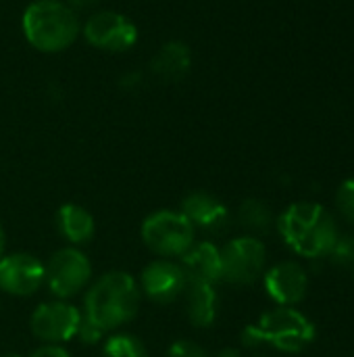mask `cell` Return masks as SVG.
I'll list each match as a JSON object with an SVG mask.
<instances>
[{
    "instance_id": "cell-12",
    "label": "cell",
    "mask_w": 354,
    "mask_h": 357,
    "mask_svg": "<svg viewBox=\"0 0 354 357\" xmlns=\"http://www.w3.org/2000/svg\"><path fill=\"white\" fill-rule=\"evenodd\" d=\"M179 211L192 222L196 230H202L213 236L223 234L232 224L230 209L215 195L204 190H194L186 195Z\"/></svg>"
},
{
    "instance_id": "cell-21",
    "label": "cell",
    "mask_w": 354,
    "mask_h": 357,
    "mask_svg": "<svg viewBox=\"0 0 354 357\" xmlns=\"http://www.w3.org/2000/svg\"><path fill=\"white\" fill-rule=\"evenodd\" d=\"M336 207L340 211V215L348 222L354 224V178L346 180L336 195Z\"/></svg>"
},
{
    "instance_id": "cell-15",
    "label": "cell",
    "mask_w": 354,
    "mask_h": 357,
    "mask_svg": "<svg viewBox=\"0 0 354 357\" xmlns=\"http://www.w3.org/2000/svg\"><path fill=\"white\" fill-rule=\"evenodd\" d=\"M150 69L152 73L167 82V84H177L182 82L190 69H192V52H190V46L179 42V40H171V42H165L159 52L152 56L150 61Z\"/></svg>"
},
{
    "instance_id": "cell-30",
    "label": "cell",
    "mask_w": 354,
    "mask_h": 357,
    "mask_svg": "<svg viewBox=\"0 0 354 357\" xmlns=\"http://www.w3.org/2000/svg\"><path fill=\"white\" fill-rule=\"evenodd\" d=\"M257 357H261V356H257Z\"/></svg>"
},
{
    "instance_id": "cell-29",
    "label": "cell",
    "mask_w": 354,
    "mask_h": 357,
    "mask_svg": "<svg viewBox=\"0 0 354 357\" xmlns=\"http://www.w3.org/2000/svg\"><path fill=\"white\" fill-rule=\"evenodd\" d=\"M0 357H21V356H17V354H4V356H0Z\"/></svg>"
},
{
    "instance_id": "cell-7",
    "label": "cell",
    "mask_w": 354,
    "mask_h": 357,
    "mask_svg": "<svg viewBox=\"0 0 354 357\" xmlns=\"http://www.w3.org/2000/svg\"><path fill=\"white\" fill-rule=\"evenodd\" d=\"M221 251V280L238 287H248L259 280L265 270L267 251L257 236H238Z\"/></svg>"
},
{
    "instance_id": "cell-8",
    "label": "cell",
    "mask_w": 354,
    "mask_h": 357,
    "mask_svg": "<svg viewBox=\"0 0 354 357\" xmlns=\"http://www.w3.org/2000/svg\"><path fill=\"white\" fill-rule=\"evenodd\" d=\"M81 33L90 46L106 52H125L138 42L136 23L115 10H98L90 15Z\"/></svg>"
},
{
    "instance_id": "cell-13",
    "label": "cell",
    "mask_w": 354,
    "mask_h": 357,
    "mask_svg": "<svg viewBox=\"0 0 354 357\" xmlns=\"http://www.w3.org/2000/svg\"><path fill=\"white\" fill-rule=\"evenodd\" d=\"M267 295L282 307L300 303L309 289V276L296 261H282L265 274Z\"/></svg>"
},
{
    "instance_id": "cell-10",
    "label": "cell",
    "mask_w": 354,
    "mask_h": 357,
    "mask_svg": "<svg viewBox=\"0 0 354 357\" xmlns=\"http://www.w3.org/2000/svg\"><path fill=\"white\" fill-rule=\"evenodd\" d=\"M138 287H140V293L148 297L150 301L159 305H167V303L182 299L188 287V280L179 261L161 257V259H152L142 270Z\"/></svg>"
},
{
    "instance_id": "cell-9",
    "label": "cell",
    "mask_w": 354,
    "mask_h": 357,
    "mask_svg": "<svg viewBox=\"0 0 354 357\" xmlns=\"http://www.w3.org/2000/svg\"><path fill=\"white\" fill-rule=\"evenodd\" d=\"M79 324L81 312L65 299L38 305L29 318L31 335L42 341V345H61L69 339H75Z\"/></svg>"
},
{
    "instance_id": "cell-5",
    "label": "cell",
    "mask_w": 354,
    "mask_h": 357,
    "mask_svg": "<svg viewBox=\"0 0 354 357\" xmlns=\"http://www.w3.org/2000/svg\"><path fill=\"white\" fill-rule=\"evenodd\" d=\"M261 343L271 345L280 351L296 354L303 351L307 345L313 343L315 328L313 324L294 307H275L261 316V320L255 324Z\"/></svg>"
},
{
    "instance_id": "cell-2",
    "label": "cell",
    "mask_w": 354,
    "mask_h": 357,
    "mask_svg": "<svg viewBox=\"0 0 354 357\" xmlns=\"http://www.w3.org/2000/svg\"><path fill=\"white\" fill-rule=\"evenodd\" d=\"M277 230L286 245L309 259L325 257L340 236L338 224L317 203H294L277 220Z\"/></svg>"
},
{
    "instance_id": "cell-6",
    "label": "cell",
    "mask_w": 354,
    "mask_h": 357,
    "mask_svg": "<svg viewBox=\"0 0 354 357\" xmlns=\"http://www.w3.org/2000/svg\"><path fill=\"white\" fill-rule=\"evenodd\" d=\"M44 284L56 299H69L90 287L92 264L77 247H63L44 264Z\"/></svg>"
},
{
    "instance_id": "cell-17",
    "label": "cell",
    "mask_w": 354,
    "mask_h": 357,
    "mask_svg": "<svg viewBox=\"0 0 354 357\" xmlns=\"http://www.w3.org/2000/svg\"><path fill=\"white\" fill-rule=\"evenodd\" d=\"M56 228L58 234L69 243V247H79L94 238L96 222L86 207L67 203L56 211Z\"/></svg>"
},
{
    "instance_id": "cell-19",
    "label": "cell",
    "mask_w": 354,
    "mask_h": 357,
    "mask_svg": "<svg viewBox=\"0 0 354 357\" xmlns=\"http://www.w3.org/2000/svg\"><path fill=\"white\" fill-rule=\"evenodd\" d=\"M102 357H148V351L138 337L127 333H117L104 341Z\"/></svg>"
},
{
    "instance_id": "cell-1",
    "label": "cell",
    "mask_w": 354,
    "mask_h": 357,
    "mask_svg": "<svg viewBox=\"0 0 354 357\" xmlns=\"http://www.w3.org/2000/svg\"><path fill=\"white\" fill-rule=\"evenodd\" d=\"M140 297L138 280L131 274L106 272L88 287L81 314L100 331L111 333L136 318Z\"/></svg>"
},
{
    "instance_id": "cell-11",
    "label": "cell",
    "mask_w": 354,
    "mask_h": 357,
    "mask_svg": "<svg viewBox=\"0 0 354 357\" xmlns=\"http://www.w3.org/2000/svg\"><path fill=\"white\" fill-rule=\"evenodd\" d=\"M44 264L29 253L0 257V291L13 297H31L44 287Z\"/></svg>"
},
{
    "instance_id": "cell-14",
    "label": "cell",
    "mask_w": 354,
    "mask_h": 357,
    "mask_svg": "<svg viewBox=\"0 0 354 357\" xmlns=\"http://www.w3.org/2000/svg\"><path fill=\"white\" fill-rule=\"evenodd\" d=\"M179 266L188 282H204V284L221 282V251L211 241L194 243L179 257Z\"/></svg>"
},
{
    "instance_id": "cell-23",
    "label": "cell",
    "mask_w": 354,
    "mask_h": 357,
    "mask_svg": "<svg viewBox=\"0 0 354 357\" xmlns=\"http://www.w3.org/2000/svg\"><path fill=\"white\" fill-rule=\"evenodd\" d=\"M167 357H213L209 356L207 349H202L200 345H196L194 341H175L169 351Z\"/></svg>"
},
{
    "instance_id": "cell-22",
    "label": "cell",
    "mask_w": 354,
    "mask_h": 357,
    "mask_svg": "<svg viewBox=\"0 0 354 357\" xmlns=\"http://www.w3.org/2000/svg\"><path fill=\"white\" fill-rule=\"evenodd\" d=\"M104 331H100L96 324H92L88 318H83V314H81V324H79V328H77V335H75V339H79L83 345H96V343H100L102 339H104Z\"/></svg>"
},
{
    "instance_id": "cell-27",
    "label": "cell",
    "mask_w": 354,
    "mask_h": 357,
    "mask_svg": "<svg viewBox=\"0 0 354 357\" xmlns=\"http://www.w3.org/2000/svg\"><path fill=\"white\" fill-rule=\"evenodd\" d=\"M215 357H242V354L236 347H223Z\"/></svg>"
},
{
    "instance_id": "cell-3",
    "label": "cell",
    "mask_w": 354,
    "mask_h": 357,
    "mask_svg": "<svg viewBox=\"0 0 354 357\" xmlns=\"http://www.w3.org/2000/svg\"><path fill=\"white\" fill-rule=\"evenodd\" d=\"M27 42L40 52H63L81 33L75 10L61 0H35L21 17Z\"/></svg>"
},
{
    "instance_id": "cell-16",
    "label": "cell",
    "mask_w": 354,
    "mask_h": 357,
    "mask_svg": "<svg viewBox=\"0 0 354 357\" xmlns=\"http://www.w3.org/2000/svg\"><path fill=\"white\" fill-rule=\"evenodd\" d=\"M186 301V318L196 328H209L219 314V293L215 284L204 282H188L184 291Z\"/></svg>"
},
{
    "instance_id": "cell-25",
    "label": "cell",
    "mask_w": 354,
    "mask_h": 357,
    "mask_svg": "<svg viewBox=\"0 0 354 357\" xmlns=\"http://www.w3.org/2000/svg\"><path fill=\"white\" fill-rule=\"evenodd\" d=\"M119 84H121L123 88H138V86H142V73H136V71H131V73L123 75Z\"/></svg>"
},
{
    "instance_id": "cell-26",
    "label": "cell",
    "mask_w": 354,
    "mask_h": 357,
    "mask_svg": "<svg viewBox=\"0 0 354 357\" xmlns=\"http://www.w3.org/2000/svg\"><path fill=\"white\" fill-rule=\"evenodd\" d=\"M100 0H67V4L73 8V10H86V8H92L94 4H98Z\"/></svg>"
},
{
    "instance_id": "cell-28",
    "label": "cell",
    "mask_w": 354,
    "mask_h": 357,
    "mask_svg": "<svg viewBox=\"0 0 354 357\" xmlns=\"http://www.w3.org/2000/svg\"><path fill=\"white\" fill-rule=\"evenodd\" d=\"M4 241H6V236H4V228H2V224H0V257L4 255V245H6Z\"/></svg>"
},
{
    "instance_id": "cell-24",
    "label": "cell",
    "mask_w": 354,
    "mask_h": 357,
    "mask_svg": "<svg viewBox=\"0 0 354 357\" xmlns=\"http://www.w3.org/2000/svg\"><path fill=\"white\" fill-rule=\"evenodd\" d=\"M29 357H71L63 345H40L35 351H31Z\"/></svg>"
},
{
    "instance_id": "cell-18",
    "label": "cell",
    "mask_w": 354,
    "mask_h": 357,
    "mask_svg": "<svg viewBox=\"0 0 354 357\" xmlns=\"http://www.w3.org/2000/svg\"><path fill=\"white\" fill-rule=\"evenodd\" d=\"M238 224L246 232H250L248 236L267 234L271 230V226H273V213L263 201L246 199L238 209Z\"/></svg>"
},
{
    "instance_id": "cell-20",
    "label": "cell",
    "mask_w": 354,
    "mask_h": 357,
    "mask_svg": "<svg viewBox=\"0 0 354 357\" xmlns=\"http://www.w3.org/2000/svg\"><path fill=\"white\" fill-rule=\"evenodd\" d=\"M330 261L338 268H351L354 266V236L353 234H340L334 243V247L328 253Z\"/></svg>"
},
{
    "instance_id": "cell-4",
    "label": "cell",
    "mask_w": 354,
    "mask_h": 357,
    "mask_svg": "<svg viewBox=\"0 0 354 357\" xmlns=\"http://www.w3.org/2000/svg\"><path fill=\"white\" fill-rule=\"evenodd\" d=\"M140 236L154 255L163 259H179L196 243V228L182 211L161 209L142 222Z\"/></svg>"
}]
</instances>
